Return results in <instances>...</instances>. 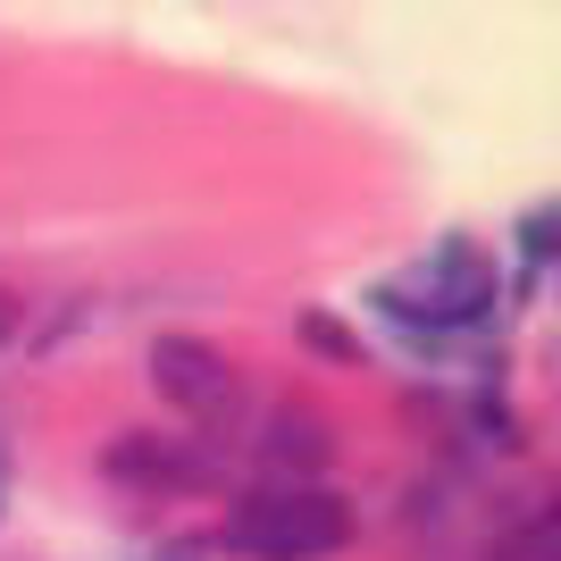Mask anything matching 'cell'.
Instances as JSON below:
<instances>
[{"instance_id": "6da1fadb", "label": "cell", "mask_w": 561, "mask_h": 561, "mask_svg": "<svg viewBox=\"0 0 561 561\" xmlns=\"http://www.w3.org/2000/svg\"><path fill=\"white\" fill-rule=\"evenodd\" d=\"M344 537H352V512L328 486H268L227 519V545L252 561H328L344 553Z\"/></svg>"}, {"instance_id": "277c9868", "label": "cell", "mask_w": 561, "mask_h": 561, "mask_svg": "<svg viewBox=\"0 0 561 561\" xmlns=\"http://www.w3.org/2000/svg\"><path fill=\"white\" fill-rule=\"evenodd\" d=\"M0 494H9V445H0Z\"/></svg>"}, {"instance_id": "7a4b0ae2", "label": "cell", "mask_w": 561, "mask_h": 561, "mask_svg": "<svg viewBox=\"0 0 561 561\" xmlns=\"http://www.w3.org/2000/svg\"><path fill=\"white\" fill-rule=\"evenodd\" d=\"M377 302L394 310V319H427V328H453V319H478L494 302V268L469 243H445L436 260H420L411 277H394Z\"/></svg>"}, {"instance_id": "3957f363", "label": "cell", "mask_w": 561, "mask_h": 561, "mask_svg": "<svg viewBox=\"0 0 561 561\" xmlns=\"http://www.w3.org/2000/svg\"><path fill=\"white\" fill-rule=\"evenodd\" d=\"M151 377H160L168 402H185V420L202 427H227L234 402H243V386H234V369L218 360L210 344H193V335H160V352H151Z\"/></svg>"}]
</instances>
